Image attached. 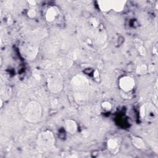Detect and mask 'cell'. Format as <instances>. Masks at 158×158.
<instances>
[{
  "instance_id": "8",
  "label": "cell",
  "mask_w": 158,
  "mask_h": 158,
  "mask_svg": "<svg viewBox=\"0 0 158 158\" xmlns=\"http://www.w3.org/2000/svg\"><path fill=\"white\" fill-rule=\"evenodd\" d=\"M107 146L110 150L114 151L117 147V142L115 140L110 139L107 142Z\"/></svg>"
},
{
  "instance_id": "3",
  "label": "cell",
  "mask_w": 158,
  "mask_h": 158,
  "mask_svg": "<svg viewBox=\"0 0 158 158\" xmlns=\"http://www.w3.org/2000/svg\"><path fill=\"white\" fill-rule=\"evenodd\" d=\"M49 88L54 92L59 91L61 90L62 83L59 77H53L48 79Z\"/></svg>"
},
{
  "instance_id": "9",
  "label": "cell",
  "mask_w": 158,
  "mask_h": 158,
  "mask_svg": "<svg viewBox=\"0 0 158 158\" xmlns=\"http://www.w3.org/2000/svg\"><path fill=\"white\" fill-rule=\"evenodd\" d=\"M102 107H103V108L104 109L109 111V110H111V107H112V106H111V103H109L108 102H104L102 104Z\"/></svg>"
},
{
  "instance_id": "4",
  "label": "cell",
  "mask_w": 158,
  "mask_h": 158,
  "mask_svg": "<svg viewBox=\"0 0 158 158\" xmlns=\"http://www.w3.org/2000/svg\"><path fill=\"white\" fill-rule=\"evenodd\" d=\"M41 141L43 142H44L45 141V145H50L51 144H53L54 143V138L51 133H45V134L42 135V136L40 138Z\"/></svg>"
},
{
  "instance_id": "10",
  "label": "cell",
  "mask_w": 158,
  "mask_h": 158,
  "mask_svg": "<svg viewBox=\"0 0 158 158\" xmlns=\"http://www.w3.org/2000/svg\"><path fill=\"white\" fill-rule=\"evenodd\" d=\"M146 70V68L145 66H141L138 67V69H136V72L142 74H144Z\"/></svg>"
},
{
  "instance_id": "6",
  "label": "cell",
  "mask_w": 158,
  "mask_h": 158,
  "mask_svg": "<svg viewBox=\"0 0 158 158\" xmlns=\"http://www.w3.org/2000/svg\"><path fill=\"white\" fill-rule=\"evenodd\" d=\"M66 130L72 133H74L76 129H77V127H76V124L73 121H71V120H68L66 122Z\"/></svg>"
},
{
  "instance_id": "11",
  "label": "cell",
  "mask_w": 158,
  "mask_h": 158,
  "mask_svg": "<svg viewBox=\"0 0 158 158\" xmlns=\"http://www.w3.org/2000/svg\"><path fill=\"white\" fill-rule=\"evenodd\" d=\"M29 14V16L33 17H34L35 16V12L34 11H33V10H31V11H30L29 14Z\"/></svg>"
},
{
  "instance_id": "7",
  "label": "cell",
  "mask_w": 158,
  "mask_h": 158,
  "mask_svg": "<svg viewBox=\"0 0 158 158\" xmlns=\"http://www.w3.org/2000/svg\"><path fill=\"white\" fill-rule=\"evenodd\" d=\"M133 143L134 145L138 149H142L145 147V145L143 141L139 138H136L133 140Z\"/></svg>"
},
{
  "instance_id": "2",
  "label": "cell",
  "mask_w": 158,
  "mask_h": 158,
  "mask_svg": "<svg viewBox=\"0 0 158 158\" xmlns=\"http://www.w3.org/2000/svg\"><path fill=\"white\" fill-rule=\"evenodd\" d=\"M119 85L120 88L124 91H129L133 88L135 81L133 78L130 77H124L120 80Z\"/></svg>"
},
{
  "instance_id": "1",
  "label": "cell",
  "mask_w": 158,
  "mask_h": 158,
  "mask_svg": "<svg viewBox=\"0 0 158 158\" xmlns=\"http://www.w3.org/2000/svg\"><path fill=\"white\" fill-rule=\"evenodd\" d=\"M26 116L30 121L37 120L41 116V107L38 103H29L26 108Z\"/></svg>"
},
{
  "instance_id": "5",
  "label": "cell",
  "mask_w": 158,
  "mask_h": 158,
  "mask_svg": "<svg viewBox=\"0 0 158 158\" xmlns=\"http://www.w3.org/2000/svg\"><path fill=\"white\" fill-rule=\"evenodd\" d=\"M57 16V11L52 8H50L49 9H48V11L46 12V19L49 21V22H53V21L54 20V19H56V16Z\"/></svg>"
}]
</instances>
